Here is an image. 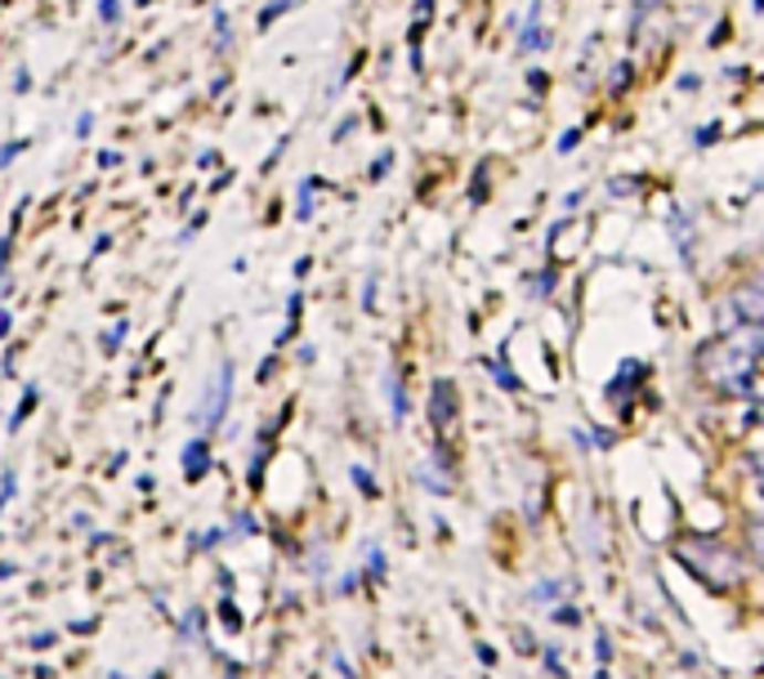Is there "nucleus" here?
Listing matches in <instances>:
<instances>
[{
	"mask_svg": "<svg viewBox=\"0 0 764 679\" xmlns=\"http://www.w3.org/2000/svg\"><path fill=\"white\" fill-rule=\"evenodd\" d=\"M389 394H394V420H402V389H398V376H389Z\"/></svg>",
	"mask_w": 764,
	"mask_h": 679,
	"instance_id": "11",
	"label": "nucleus"
},
{
	"mask_svg": "<svg viewBox=\"0 0 764 679\" xmlns=\"http://www.w3.org/2000/svg\"><path fill=\"white\" fill-rule=\"evenodd\" d=\"M98 19L103 23H117V0H98Z\"/></svg>",
	"mask_w": 764,
	"mask_h": 679,
	"instance_id": "9",
	"label": "nucleus"
},
{
	"mask_svg": "<svg viewBox=\"0 0 764 679\" xmlns=\"http://www.w3.org/2000/svg\"><path fill=\"white\" fill-rule=\"evenodd\" d=\"M210 470V451H206V438H197V442H188L184 447V479H201Z\"/></svg>",
	"mask_w": 764,
	"mask_h": 679,
	"instance_id": "6",
	"label": "nucleus"
},
{
	"mask_svg": "<svg viewBox=\"0 0 764 679\" xmlns=\"http://www.w3.org/2000/svg\"><path fill=\"white\" fill-rule=\"evenodd\" d=\"M733 309L742 313V326H760V317H764V295H760V286H742V291L733 295Z\"/></svg>",
	"mask_w": 764,
	"mask_h": 679,
	"instance_id": "4",
	"label": "nucleus"
},
{
	"mask_svg": "<svg viewBox=\"0 0 764 679\" xmlns=\"http://www.w3.org/2000/svg\"><path fill=\"white\" fill-rule=\"evenodd\" d=\"M229 398H233V363H224L220 372H214V385H210V398H206L201 420H206V425H220L224 411H229Z\"/></svg>",
	"mask_w": 764,
	"mask_h": 679,
	"instance_id": "2",
	"label": "nucleus"
},
{
	"mask_svg": "<svg viewBox=\"0 0 764 679\" xmlns=\"http://www.w3.org/2000/svg\"><path fill=\"white\" fill-rule=\"evenodd\" d=\"M317 188H322V179H317V175H313V179L300 188V197H295V215H300V219H308V215H313V192H317Z\"/></svg>",
	"mask_w": 764,
	"mask_h": 679,
	"instance_id": "7",
	"label": "nucleus"
},
{
	"mask_svg": "<svg viewBox=\"0 0 764 679\" xmlns=\"http://www.w3.org/2000/svg\"><path fill=\"white\" fill-rule=\"evenodd\" d=\"M286 10H295V0H278L273 10H264V14H260V28H269V23H273V19H282Z\"/></svg>",
	"mask_w": 764,
	"mask_h": 679,
	"instance_id": "8",
	"label": "nucleus"
},
{
	"mask_svg": "<svg viewBox=\"0 0 764 679\" xmlns=\"http://www.w3.org/2000/svg\"><path fill=\"white\" fill-rule=\"evenodd\" d=\"M90 130H94V112H81V117H76V135L90 139Z\"/></svg>",
	"mask_w": 764,
	"mask_h": 679,
	"instance_id": "12",
	"label": "nucleus"
},
{
	"mask_svg": "<svg viewBox=\"0 0 764 679\" xmlns=\"http://www.w3.org/2000/svg\"><path fill=\"white\" fill-rule=\"evenodd\" d=\"M680 558H689V563H698V573L711 582V586H729V582H737V573H742V563H737V554L733 550H724V545H684L680 550Z\"/></svg>",
	"mask_w": 764,
	"mask_h": 679,
	"instance_id": "1",
	"label": "nucleus"
},
{
	"mask_svg": "<svg viewBox=\"0 0 764 679\" xmlns=\"http://www.w3.org/2000/svg\"><path fill=\"white\" fill-rule=\"evenodd\" d=\"M652 6V0H635V10H648Z\"/></svg>",
	"mask_w": 764,
	"mask_h": 679,
	"instance_id": "17",
	"label": "nucleus"
},
{
	"mask_svg": "<svg viewBox=\"0 0 764 679\" xmlns=\"http://www.w3.org/2000/svg\"><path fill=\"white\" fill-rule=\"evenodd\" d=\"M28 85H32V76H28V67H19V76H14V90H19V94H23V90H28Z\"/></svg>",
	"mask_w": 764,
	"mask_h": 679,
	"instance_id": "14",
	"label": "nucleus"
},
{
	"mask_svg": "<svg viewBox=\"0 0 764 679\" xmlns=\"http://www.w3.org/2000/svg\"><path fill=\"white\" fill-rule=\"evenodd\" d=\"M23 148H28V144H10V148H6V153H0V166H6V161H14V157H19V153H23Z\"/></svg>",
	"mask_w": 764,
	"mask_h": 679,
	"instance_id": "13",
	"label": "nucleus"
},
{
	"mask_svg": "<svg viewBox=\"0 0 764 679\" xmlns=\"http://www.w3.org/2000/svg\"><path fill=\"white\" fill-rule=\"evenodd\" d=\"M545 50V32H541V0H532V10H527V28L519 36V54H536Z\"/></svg>",
	"mask_w": 764,
	"mask_h": 679,
	"instance_id": "5",
	"label": "nucleus"
},
{
	"mask_svg": "<svg viewBox=\"0 0 764 679\" xmlns=\"http://www.w3.org/2000/svg\"><path fill=\"white\" fill-rule=\"evenodd\" d=\"M626 81H630V63H617V67H613V81H608V85H613V90H621Z\"/></svg>",
	"mask_w": 764,
	"mask_h": 679,
	"instance_id": "10",
	"label": "nucleus"
},
{
	"mask_svg": "<svg viewBox=\"0 0 764 679\" xmlns=\"http://www.w3.org/2000/svg\"><path fill=\"white\" fill-rule=\"evenodd\" d=\"M577 139H582V135H577V130H568V135H564V144H559V153H573V148H577Z\"/></svg>",
	"mask_w": 764,
	"mask_h": 679,
	"instance_id": "15",
	"label": "nucleus"
},
{
	"mask_svg": "<svg viewBox=\"0 0 764 679\" xmlns=\"http://www.w3.org/2000/svg\"><path fill=\"white\" fill-rule=\"evenodd\" d=\"M429 416H433V429H452V420H457V385H452V380H439V385H433Z\"/></svg>",
	"mask_w": 764,
	"mask_h": 679,
	"instance_id": "3",
	"label": "nucleus"
},
{
	"mask_svg": "<svg viewBox=\"0 0 764 679\" xmlns=\"http://www.w3.org/2000/svg\"><path fill=\"white\" fill-rule=\"evenodd\" d=\"M354 483H358V488H363V492H376V483H371V479H367V474H363V470H354Z\"/></svg>",
	"mask_w": 764,
	"mask_h": 679,
	"instance_id": "16",
	"label": "nucleus"
}]
</instances>
